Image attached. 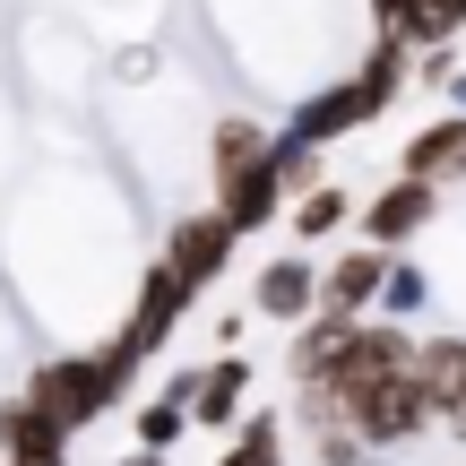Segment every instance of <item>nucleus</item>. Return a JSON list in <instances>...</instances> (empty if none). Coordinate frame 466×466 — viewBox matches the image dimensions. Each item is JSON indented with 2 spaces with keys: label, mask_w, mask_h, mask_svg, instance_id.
<instances>
[{
  "label": "nucleus",
  "mask_w": 466,
  "mask_h": 466,
  "mask_svg": "<svg viewBox=\"0 0 466 466\" xmlns=\"http://www.w3.org/2000/svg\"><path fill=\"white\" fill-rule=\"evenodd\" d=\"M138 371H147V363H138L121 337H96V346H52V354H35L17 389H26L69 441H86L96 423H113L121 406L138 398Z\"/></svg>",
  "instance_id": "obj_1"
},
{
  "label": "nucleus",
  "mask_w": 466,
  "mask_h": 466,
  "mask_svg": "<svg viewBox=\"0 0 466 466\" xmlns=\"http://www.w3.org/2000/svg\"><path fill=\"white\" fill-rule=\"evenodd\" d=\"M190 311H199V294H190V285L173 277L165 259H147V268L130 277V294H121V319H113V337L138 354V363H156V354H165L173 337H182V319H190Z\"/></svg>",
  "instance_id": "obj_2"
},
{
  "label": "nucleus",
  "mask_w": 466,
  "mask_h": 466,
  "mask_svg": "<svg viewBox=\"0 0 466 466\" xmlns=\"http://www.w3.org/2000/svg\"><path fill=\"white\" fill-rule=\"evenodd\" d=\"M441 208H450V190L389 173V182L371 190V199H354V242H371V250H415L423 233L441 225Z\"/></svg>",
  "instance_id": "obj_3"
},
{
  "label": "nucleus",
  "mask_w": 466,
  "mask_h": 466,
  "mask_svg": "<svg viewBox=\"0 0 466 466\" xmlns=\"http://www.w3.org/2000/svg\"><path fill=\"white\" fill-rule=\"evenodd\" d=\"M233 250H242V233H233L217 208H182V217L165 225V250H156V259H165L190 294H217L225 268H233Z\"/></svg>",
  "instance_id": "obj_4"
},
{
  "label": "nucleus",
  "mask_w": 466,
  "mask_h": 466,
  "mask_svg": "<svg viewBox=\"0 0 466 466\" xmlns=\"http://www.w3.org/2000/svg\"><path fill=\"white\" fill-rule=\"evenodd\" d=\"M259 329H302L319 311V259L311 250H277V259L250 268V302H242Z\"/></svg>",
  "instance_id": "obj_5"
},
{
  "label": "nucleus",
  "mask_w": 466,
  "mask_h": 466,
  "mask_svg": "<svg viewBox=\"0 0 466 466\" xmlns=\"http://www.w3.org/2000/svg\"><path fill=\"white\" fill-rule=\"evenodd\" d=\"M190 389H199V363H173L147 398L121 406V415H130V450H156V458L182 450V432H190Z\"/></svg>",
  "instance_id": "obj_6"
},
{
  "label": "nucleus",
  "mask_w": 466,
  "mask_h": 466,
  "mask_svg": "<svg viewBox=\"0 0 466 466\" xmlns=\"http://www.w3.org/2000/svg\"><path fill=\"white\" fill-rule=\"evenodd\" d=\"M371 121H380V113H371V96H363V86H354V78H329V86H311V96L285 113V138H311V147L329 156L337 138L371 130Z\"/></svg>",
  "instance_id": "obj_7"
},
{
  "label": "nucleus",
  "mask_w": 466,
  "mask_h": 466,
  "mask_svg": "<svg viewBox=\"0 0 466 466\" xmlns=\"http://www.w3.org/2000/svg\"><path fill=\"white\" fill-rule=\"evenodd\" d=\"M250 389H259V363L242 346L233 354H208L199 363V389H190V432H233L250 415Z\"/></svg>",
  "instance_id": "obj_8"
},
{
  "label": "nucleus",
  "mask_w": 466,
  "mask_h": 466,
  "mask_svg": "<svg viewBox=\"0 0 466 466\" xmlns=\"http://www.w3.org/2000/svg\"><path fill=\"white\" fill-rule=\"evenodd\" d=\"M380 277H389V250H371V242L329 250V259H319V311H337V319H371Z\"/></svg>",
  "instance_id": "obj_9"
},
{
  "label": "nucleus",
  "mask_w": 466,
  "mask_h": 466,
  "mask_svg": "<svg viewBox=\"0 0 466 466\" xmlns=\"http://www.w3.org/2000/svg\"><path fill=\"white\" fill-rule=\"evenodd\" d=\"M0 458H9V466H69L78 441H69L26 389H9V398H0Z\"/></svg>",
  "instance_id": "obj_10"
},
{
  "label": "nucleus",
  "mask_w": 466,
  "mask_h": 466,
  "mask_svg": "<svg viewBox=\"0 0 466 466\" xmlns=\"http://www.w3.org/2000/svg\"><path fill=\"white\" fill-rule=\"evenodd\" d=\"M208 208H217V217H225V225H233V233L250 242V233L285 225V208H294V190H285V182H277V165L259 156L250 173H233V182H217V190H208Z\"/></svg>",
  "instance_id": "obj_11"
},
{
  "label": "nucleus",
  "mask_w": 466,
  "mask_h": 466,
  "mask_svg": "<svg viewBox=\"0 0 466 466\" xmlns=\"http://www.w3.org/2000/svg\"><path fill=\"white\" fill-rule=\"evenodd\" d=\"M398 173L406 182H432V190H466V113H441V121H423L415 138L398 147Z\"/></svg>",
  "instance_id": "obj_12"
},
{
  "label": "nucleus",
  "mask_w": 466,
  "mask_h": 466,
  "mask_svg": "<svg viewBox=\"0 0 466 466\" xmlns=\"http://www.w3.org/2000/svg\"><path fill=\"white\" fill-rule=\"evenodd\" d=\"M432 302H441V277L415 259V250H389V277H380L371 319H398V329H415V319H432Z\"/></svg>",
  "instance_id": "obj_13"
},
{
  "label": "nucleus",
  "mask_w": 466,
  "mask_h": 466,
  "mask_svg": "<svg viewBox=\"0 0 466 466\" xmlns=\"http://www.w3.org/2000/svg\"><path fill=\"white\" fill-rule=\"evenodd\" d=\"M415 380L441 406V432H450V415L466 406V337H415Z\"/></svg>",
  "instance_id": "obj_14"
},
{
  "label": "nucleus",
  "mask_w": 466,
  "mask_h": 466,
  "mask_svg": "<svg viewBox=\"0 0 466 466\" xmlns=\"http://www.w3.org/2000/svg\"><path fill=\"white\" fill-rule=\"evenodd\" d=\"M346 225H354V190L346 182H311V190H294V208H285V233H294L302 250L337 242Z\"/></svg>",
  "instance_id": "obj_15"
},
{
  "label": "nucleus",
  "mask_w": 466,
  "mask_h": 466,
  "mask_svg": "<svg viewBox=\"0 0 466 466\" xmlns=\"http://www.w3.org/2000/svg\"><path fill=\"white\" fill-rule=\"evenodd\" d=\"M346 78L371 96V113H389V104H398L406 86H415V44H398V35H371V52L346 69Z\"/></svg>",
  "instance_id": "obj_16"
},
{
  "label": "nucleus",
  "mask_w": 466,
  "mask_h": 466,
  "mask_svg": "<svg viewBox=\"0 0 466 466\" xmlns=\"http://www.w3.org/2000/svg\"><path fill=\"white\" fill-rule=\"evenodd\" d=\"M285 441H294V423H285V406H250L242 423L225 432L217 466H285Z\"/></svg>",
  "instance_id": "obj_17"
},
{
  "label": "nucleus",
  "mask_w": 466,
  "mask_h": 466,
  "mask_svg": "<svg viewBox=\"0 0 466 466\" xmlns=\"http://www.w3.org/2000/svg\"><path fill=\"white\" fill-rule=\"evenodd\" d=\"M268 138H277L268 121H250V113H225L217 130H208V190H217V182H233V173H250V165L268 156Z\"/></svg>",
  "instance_id": "obj_18"
},
{
  "label": "nucleus",
  "mask_w": 466,
  "mask_h": 466,
  "mask_svg": "<svg viewBox=\"0 0 466 466\" xmlns=\"http://www.w3.org/2000/svg\"><path fill=\"white\" fill-rule=\"evenodd\" d=\"M354 319H337V311H311L294 329V346H285V380H319V363L337 354V337H346Z\"/></svg>",
  "instance_id": "obj_19"
},
{
  "label": "nucleus",
  "mask_w": 466,
  "mask_h": 466,
  "mask_svg": "<svg viewBox=\"0 0 466 466\" xmlns=\"http://www.w3.org/2000/svg\"><path fill=\"white\" fill-rule=\"evenodd\" d=\"M208 337H217V354H233L250 337V311H217V329H208Z\"/></svg>",
  "instance_id": "obj_20"
},
{
  "label": "nucleus",
  "mask_w": 466,
  "mask_h": 466,
  "mask_svg": "<svg viewBox=\"0 0 466 466\" xmlns=\"http://www.w3.org/2000/svg\"><path fill=\"white\" fill-rule=\"evenodd\" d=\"M441 96H450V113H466V69H450V86H441Z\"/></svg>",
  "instance_id": "obj_21"
},
{
  "label": "nucleus",
  "mask_w": 466,
  "mask_h": 466,
  "mask_svg": "<svg viewBox=\"0 0 466 466\" xmlns=\"http://www.w3.org/2000/svg\"><path fill=\"white\" fill-rule=\"evenodd\" d=\"M113 466H173V458H156V450H121Z\"/></svg>",
  "instance_id": "obj_22"
},
{
  "label": "nucleus",
  "mask_w": 466,
  "mask_h": 466,
  "mask_svg": "<svg viewBox=\"0 0 466 466\" xmlns=\"http://www.w3.org/2000/svg\"><path fill=\"white\" fill-rule=\"evenodd\" d=\"M450 441H466V406H458V415H450Z\"/></svg>",
  "instance_id": "obj_23"
},
{
  "label": "nucleus",
  "mask_w": 466,
  "mask_h": 466,
  "mask_svg": "<svg viewBox=\"0 0 466 466\" xmlns=\"http://www.w3.org/2000/svg\"><path fill=\"white\" fill-rule=\"evenodd\" d=\"M0 466H9V458H0Z\"/></svg>",
  "instance_id": "obj_24"
}]
</instances>
